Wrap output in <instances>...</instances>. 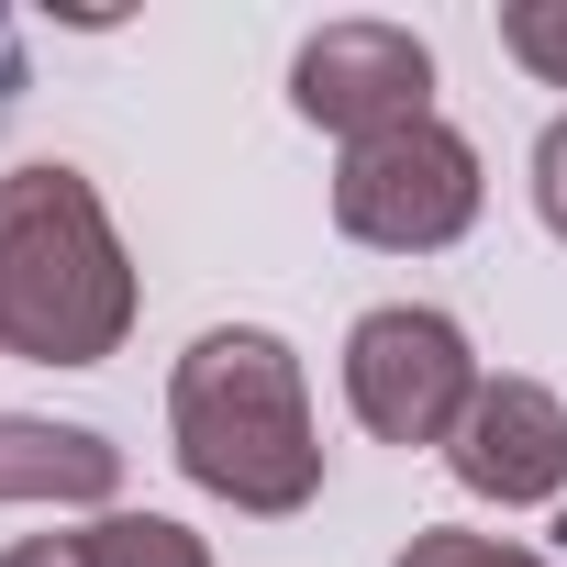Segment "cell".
Masks as SVG:
<instances>
[{"label": "cell", "instance_id": "obj_6", "mask_svg": "<svg viewBox=\"0 0 567 567\" xmlns=\"http://www.w3.org/2000/svg\"><path fill=\"white\" fill-rule=\"evenodd\" d=\"M445 467H456L478 501H501V512L556 501V489H567V401H556L545 379H478V401H467Z\"/></svg>", "mask_w": 567, "mask_h": 567}, {"label": "cell", "instance_id": "obj_9", "mask_svg": "<svg viewBox=\"0 0 567 567\" xmlns=\"http://www.w3.org/2000/svg\"><path fill=\"white\" fill-rule=\"evenodd\" d=\"M501 45H512L545 90H567V0H512V12H501Z\"/></svg>", "mask_w": 567, "mask_h": 567}, {"label": "cell", "instance_id": "obj_1", "mask_svg": "<svg viewBox=\"0 0 567 567\" xmlns=\"http://www.w3.org/2000/svg\"><path fill=\"white\" fill-rule=\"evenodd\" d=\"M134 334V267L79 167L0 178V346L34 368H101Z\"/></svg>", "mask_w": 567, "mask_h": 567}, {"label": "cell", "instance_id": "obj_12", "mask_svg": "<svg viewBox=\"0 0 567 567\" xmlns=\"http://www.w3.org/2000/svg\"><path fill=\"white\" fill-rule=\"evenodd\" d=\"M0 567H90V556H79V534H34V545H12Z\"/></svg>", "mask_w": 567, "mask_h": 567}, {"label": "cell", "instance_id": "obj_8", "mask_svg": "<svg viewBox=\"0 0 567 567\" xmlns=\"http://www.w3.org/2000/svg\"><path fill=\"white\" fill-rule=\"evenodd\" d=\"M79 556L90 567H212V545L189 523H167V512H101L79 534Z\"/></svg>", "mask_w": 567, "mask_h": 567}, {"label": "cell", "instance_id": "obj_2", "mask_svg": "<svg viewBox=\"0 0 567 567\" xmlns=\"http://www.w3.org/2000/svg\"><path fill=\"white\" fill-rule=\"evenodd\" d=\"M167 434H178V467L234 512H301L323 489V434H312L301 357L267 323H223L178 357Z\"/></svg>", "mask_w": 567, "mask_h": 567}, {"label": "cell", "instance_id": "obj_5", "mask_svg": "<svg viewBox=\"0 0 567 567\" xmlns=\"http://www.w3.org/2000/svg\"><path fill=\"white\" fill-rule=\"evenodd\" d=\"M290 112L323 123V134H346V145H368V134L434 112V56L401 23H323L290 56Z\"/></svg>", "mask_w": 567, "mask_h": 567}, {"label": "cell", "instance_id": "obj_3", "mask_svg": "<svg viewBox=\"0 0 567 567\" xmlns=\"http://www.w3.org/2000/svg\"><path fill=\"white\" fill-rule=\"evenodd\" d=\"M334 223L379 256H434L478 223V145L456 123H390L368 145H346L334 167Z\"/></svg>", "mask_w": 567, "mask_h": 567}, {"label": "cell", "instance_id": "obj_10", "mask_svg": "<svg viewBox=\"0 0 567 567\" xmlns=\"http://www.w3.org/2000/svg\"><path fill=\"white\" fill-rule=\"evenodd\" d=\"M401 567H556V556H523V545H501V534H456V523H434V534L401 545Z\"/></svg>", "mask_w": 567, "mask_h": 567}, {"label": "cell", "instance_id": "obj_11", "mask_svg": "<svg viewBox=\"0 0 567 567\" xmlns=\"http://www.w3.org/2000/svg\"><path fill=\"white\" fill-rule=\"evenodd\" d=\"M534 212H545V234L567 245V112H556L545 145H534Z\"/></svg>", "mask_w": 567, "mask_h": 567}, {"label": "cell", "instance_id": "obj_7", "mask_svg": "<svg viewBox=\"0 0 567 567\" xmlns=\"http://www.w3.org/2000/svg\"><path fill=\"white\" fill-rule=\"evenodd\" d=\"M112 489H123V445L112 434L0 412V501H112Z\"/></svg>", "mask_w": 567, "mask_h": 567}, {"label": "cell", "instance_id": "obj_4", "mask_svg": "<svg viewBox=\"0 0 567 567\" xmlns=\"http://www.w3.org/2000/svg\"><path fill=\"white\" fill-rule=\"evenodd\" d=\"M346 401L379 445H456L467 401H478V357L445 312L423 301H390L346 334Z\"/></svg>", "mask_w": 567, "mask_h": 567}]
</instances>
